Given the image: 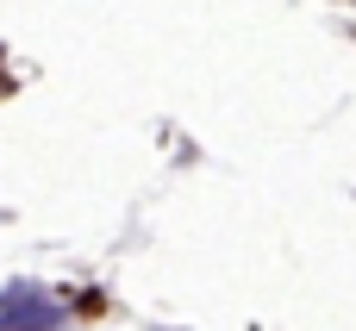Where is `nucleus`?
<instances>
[{
    "mask_svg": "<svg viewBox=\"0 0 356 331\" xmlns=\"http://www.w3.org/2000/svg\"><path fill=\"white\" fill-rule=\"evenodd\" d=\"M63 325H69V307H63V300H50L38 282L0 307V331H63Z\"/></svg>",
    "mask_w": 356,
    "mask_h": 331,
    "instance_id": "obj_1",
    "label": "nucleus"
},
{
    "mask_svg": "<svg viewBox=\"0 0 356 331\" xmlns=\"http://www.w3.org/2000/svg\"><path fill=\"white\" fill-rule=\"evenodd\" d=\"M156 331H169V325H156Z\"/></svg>",
    "mask_w": 356,
    "mask_h": 331,
    "instance_id": "obj_2",
    "label": "nucleus"
}]
</instances>
